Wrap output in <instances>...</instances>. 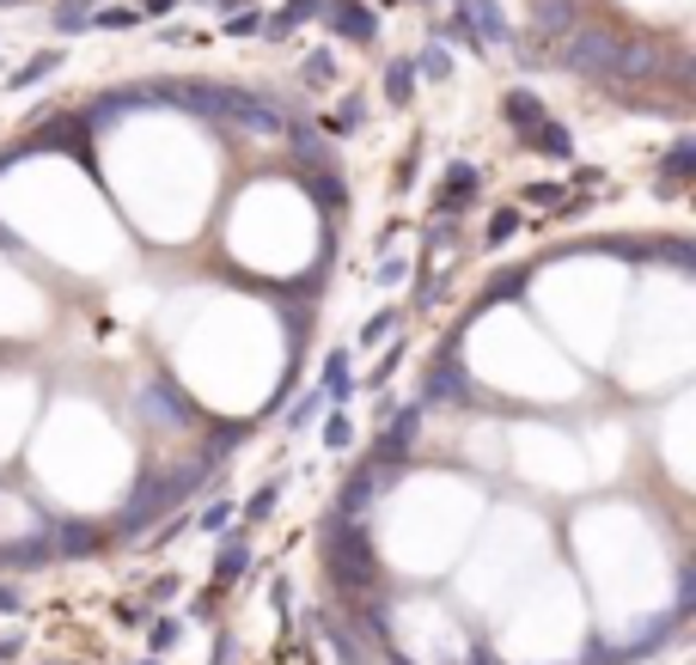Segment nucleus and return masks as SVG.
<instances>
[{
	"label": "nucleus",
	"instance_id": "10",
	"mask_svg": "<svg viewBox=\"0 0 696 665\" xmlns=\"http://www.w3.org/2000/svg\"><path fill=\"white\" fill-rule=\"evenodd\" d=\"M171 7H178V0H147V13H171Z\"/></svg>",
	"mask_w": 696,
	"mask_h": 665
},
{
	"label": "nucleus",
	"instance_id": "7",
	"mask_svg": "<svg viewBox=\"0 0 696 665\" xmlns=\"http://www.w3.org/2000/svg\"><path fill=\"white\" fill-rule=\"evenodd\" d=\"M471 13L483 19V32H489V44H508V25H501V13H496V0H471Z\"/></svg>",
	"mask_w": 696,
	"mask_h": 665
},
{
	"label": "nucleus",
	"instance_id": "3",
	"mask_svg": "<svg viewBox=\"0 0 696 665\" xmlns=\"http://www.w3.org/2000/svg\"><path fill=\"white\" fill-rule=\"evenodd\" d=\"M532 147H538V153H557V159L574 153V140H569L562 123H532Z\"/></svg>",
	"mask_w": 696,
	"mask_h": 665
},
{
	"label": "nucleus",
	"instance_id": "9",
	"mask_svg": "<svg viewBox=\"0 0 696 665\" xmlns=\"http://www.w3.org/2000/svg\"><path fill=\"white\" fill-rule=\"evenodd\" d=\"M330 397H349V355H337V360H330Z\"/></svg>",
	"mask_w": 696,
	"mask_h": 665
},
{
	"label": "nucleus",
	"instance_id": "11",
	"mask_svg": "<svg viewBox=\"0 0 696 665\" xmlns=\"http://www.w3.org/2000/svg\"><path fill=\"white\" fill-rule=\"evenodd\" d=\"M0 7H19V0H0Z\"/></svg>",
	"mask_w": 696,
	"mask_h": 665
},
{
	"label": "nucleus",
	"instance_id": "4",
	"mask_svg": "<svg viewBox=\"0 0 696 665\" xmlns=\"http://www.w3.org/2000/svg\"><path fill=\"white\" fill-rule=\"evenodd\" d=\"M386 98H391V104H410V98H416V67H410V62H391Z\"/></svg>",
	"mask_w": 696,
	"mask_h": 665
},
{
	"label": "nucleus",
	"instance_id": "1",
	"mask_svg": "<svg viewBox=\"0 0 696 665\" xmlns=\"http://www.w3.org/2000/svg\"><path fill=\"white\" fill-rule=\"evenodd\" d=\"M532 32L538 37H569L574 32V7L569 0H532Z\"/></svg>",
	"mask_w": 696,
	"mask_h": 665
},
{
	"label": "nucleus",
	"instance_id": "2",
	"mask_svg": "<svg viewBox=\"0 0 696 665\" xmlns=\"http://www.w3.org/2000/svg\"><path fill=\"white\" fill-rule=\"evenodd\" d=\"M330 19H337V32H342V37H361V44H373V13H367V7L342 0V7H337Z\"/></svg>",
	"mask_w": 696,
	"mask_h": 665
},
{
	"label": "nucleus",
	"instance_id": "6",
	"mask_svg": "<svg viewBox=\"0 0 696 665\" xmlns=\"http://www.w3.org/2000/svg\"><path fill=\"white\" fill-rule=\"evenodd\" d=\"M508 123L513 128H532V123H538V98H532V93H513L508 98Z\"/></svg>",
	"mask_w": 696,
	"mask_h": 665
},
{
	"label": "nucleus",
	"instance_id": "5",
	"mask_svg": "<svg viewBox=\"0 0 696 665\" xmlns=\"http://www.w3.org/2000/svg\"><path fill=\"white\" fill-rule=\"evenodd\" d=\"M471 184H477V171H471V165H452L447 184H440V189H447V196H440V208H459V201H471Z\"/></svg>",
	"mask_w": 696,
	"mask_h": 665
},
{
	"label": "nucleus",
	"instance_id": "8",
	"mask_svg": "<svg viewBox=\"0 0 696 665\" xmlns=\"http://www.w3.org/2000/svg\"><path fill=\"white\" fill-rule=\"evenodd\" d=\"M513 233H520V214H496V220H489V245H508Z\"/></svg>",
	"mask_w": 696,
	"mask_h": 665
}]
</instances>
